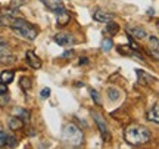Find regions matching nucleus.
I'll list each match as a JSON object with an SVG mask.
<instances>
[{
    "label": "nucleus",
    "mask_w": 159,
    "mask_h": 149,
    "mask_svg": "<svg viewBox=\"0 0 159 149\" xmlns=\"http://www.w3.org/2000/svg\"><path fill=\"white\" fill-rule=\"evenodd\" d=\"M125 142L131 146H142L146 145L152 139V133L148 127L140 126V124H130L124 132Z\"/></svg>",
    "instance_id": "1"
},
{
    "label": "nucleus",
    "mask_w": 159,
    "mask_h": 149,
    "mask_svg": "<svg viewBox=\"0 0 159 149\" xmlns=\"http://www.w3.org/2000/svg\"><path fill=\"white\" fill-rule=\"evenodd\" d=\"M62 142L65 146H69V148L81 146L83 142H84L83 132L80 130L78 126H75L74 123H69V124L63 127L62 130Z\"/></svg>",
    "instance_id": "2"
},
{
    "label": "nucleus",
    "mask_w": 159,
    "mask_h": 149,
    "mask_svg": "<svg viewBox=\"0 0 159 149\" xmlns=\"http://www.w3.org/2000/svg\"><path fill=\"white\" fill-rule=\"evenodd\" d=\"M15 33H16L19 37H22L28 41H34L35 37H37V30L25 19H21V18H13V21L9 25Z\"/></svg>",
    "instance_id": "3"
},
{
    "label": "nucleus",
    "mask_w": 159,
    "mask_h": 149,
    "mask_svg": "<svg viewBox=\"0 0 159 149\" xmlns=\"http://www.w3.org/2000/svg\"><path fill=\"white\" fill-rule=\"evenodd\" d=\"M91 117H93V120H94V123H96V126L99 127V132H100V134H102V137L105 139L106 142H109V140H111V133H109L108 124H106L105 118H103L100 114L94 112V111H91Z\"/></svg>",
    "instance_id": "4"
},
{
    "label": "nucleus",
    "mask_w": 159,
    "mask_h": 149,
    "mask_svg": "<svg viewBox=\"0 0 159 149\" xmlns=\"http://www.w3.org/2000/svg\"><path fill=\"white\" fill-rule=\"evenodd\" d=\"M15 62V56L11 53V47L5 40L0 39V63L11 65Z\"/></svg>",
    "instance_id": "5"
},
{
    "label": "nucleus",
    "mask_w": 159,
    "mask_h": 149,
    "mask_svg": "<svg viewBox=\"0 0 159 149\" xmlns=\"http://www.w3.org/2000/svg\"><path fill=\"white\" fill-rule=\"evenodd\" d=\"M53 40L56 41L59 46H72L75 43V39L72 34H69V33H56L55 34V37H53Z\"/></svg>",
    "instance_id": "6"
},
{
    "label": "nucleus",
    "mask_w": 159,
    "mask_h": 149,
    "mask_svg": "<svg viewBox=\"0 0 159 149\" xmlns=\"http://www.w3.org/2000/svg\"><path fill=\"white\" fill-rule=\"evenodd\" d=\"M16 137L13 134L0 130V148H13V146H16Z\"/></svg>",
    "instance_id": "7"
},
{
    "label": "nucleus",
    "mask_w": 159,
    "mask_h": 149,
    "mask_svg": "<svg viewBox=\"0 0 159 149\" xmlns=\"http://www.w3.org/2000/svg\"><path fill=\"white\" fill-rule=\"evenodd\" d=\"M136 74H137V77H139V84H142V86H150L152 83H156V81H158L156 77H152L149 72L143 71V69H136Z\"/></svg>",
    "instance_id": "8"
},
{
    "label": "nucleus",
    "mask_w": 159,
    "mask_h": 149,
    "mask_svg": "<svg viewBox=\"0 0 159 149\" xmlns=\"http://www.w3.org/2000/svg\"><path fill=\"white\" fill-rule=\"evenodd\" d=\"M41 3H43L47 9H50L52 12H55L56 15L65 11V6H63L62 0H41Z\"/></svg>",
    "instance_id": "9"
},
{
    "label": "nucleus",
    "mask_w": 159,
    "mask_h": 149,
    "mask_svg": "<svg viewBox=\"0 0 159 149\" xmlns=\"http://www.w3.org/2000/svg\"><path fill=\"white\" fill-rule=\"evenodd\" d=\"M114 18H115L114 13L106 12V11H100V9H97L96 12H93V19L97 21V22H108V21H112Z\"/></svg>",
    "instance_id": "10"
},
{
    "label": "nucleus",
    "mask_w": 159,
    "mask_h": 149,
    "mask_svg": "<svg viewBox=\"0 0 159 149\" xmlns=\"http://www.w3.org/2000/svg\"><path fill=\"white\" fill-rule=\"evenodd\" d=\"M127 33L131 35V37H136L137 40H143L146 39V31L140 27H136V25H127Z\"/></svg>",
    "instance_id": "11"
},
{
    "label": "nucleus",
    "mask_w": 159,
    "mask_h": 149,
    "mask_svg": "<svg viewBox=\"0 0 159 149\" xmlns=\"http://www.w3.org/2000/svg\"><path fill=\"white\" fill-rule=\"evenodd\" d=\"M27 62L30 63V67L34 69H40L41 68V59H40L37 55H35L33 50L27 52Z\"/></svg>",
    "instance_id": "12"
},
{
    "label": "nucleus",
    "mask_w": 159,
    "mask_h": 149,
    "mask_svg": "<svg viewBox=\"0 0 159 149\" xmlns=\"http://www.w3.org/2000/svg\"><path fill=\"white\" fill-rule=\"evenodd\" d=\"M13 78H15V71H11V69H6L0 74V81L5 84H11Z\"/></svg>",
    "instance_id": "13"
},
{
    "label": "nucleus",
    "mask_w": 159,
    "mask_h": 149,
    "mask_svg": "<svg viewBox=\"0 0 159 149\" xmlns=\"http://www.w3.org/2000/svg\"><path fill=\"white\" fill-rule=\"evenodd\" d=\"M146 117H148L149 121H153L155 124H158V123H159V108H158V103H155L153 108L149 111Z\"/></svg>",
    "instance_id": "14"
},
{
    "label": "nucleus",
    "mask_w": 159,
    "mask_h": 149,
    "mask_svg": "<svg viewBox=\"0 0 159 149\" xmlns=\"http://www.w3.org/2000/svg\"><path fill=\"white\" fill-rule=\"evenodd\" d=\"M149 41H150V53H153V58L155 59H158L159 56V43H158V37H155V35H152L150 39H149Z\"/></svg>",
    "instance_id": "15"
},
{
    "label": "nucleus",
    "mask_w": 159,
    "mask_h": 149,
    "mask_svg": "<svg viewBox=\"0 0 159 149\" xmlns=\"http://www.w3.org/2000/svg\"><path fill=\"white\" fill-rule=\"evenodd\" d=\"M69 19H71V16H69V13L66 9L63 12H61V13H57V25H59V27H65V25L69 22Z\"/></svg>",
    "instance_id": "16"
},
{
    "label": "nucleus",
    "mask_w": 159,
    "mask_h": 149,
    "mask_svg": "<svg viewBox=\"0 0 159 149\" xmlns=\"http://www.w3.org/2000/svg\"><path fill=\"white\" fill-rule=\"evenodd\" d=\"M118 30H119V25L116 22H114V19L106 22V28H105V33H106V34L115 35L116 33H118Z\"/></svg>",
    "instance_id": "17"
},
{
    "label": "nucleus",
    "mask_w": 159,
    "mask_h": 149,
    "mask_svg": "<svg viewBox=\"0 0 159 149\" xmlns=\"http://www.w3.org/2000/svg\"><path fill=\"white\" fill-rule=\"evenodd\" d=\"M9 127H11V130H19L24 127V121L19 117H12L9 120Z\"/></svg>",
    "instance_id": "18"
},
{
    "label": "nucleus",
    "mask_w": 159,
    "mask_h": 149,
    "mask_svg": "<svg viewBox=\"0 0 159 149\" xmlns=\"http://www.w3.org/2000/svg\"><path fill=\"white\" fill-rule=\"evenodd\" d=\"M108 98L115 102V100H118V99L121 98V92H119L116 87H109L108 89Z\"/></svg>",
    "instance_id": "19"
},
{
    "label": "nucleus",
    "mask_w": 159,
    "mask_h": 149,
    "mask_svg": "<svg viewBox=\"0 0 159 149\" xmlns=\"http://www.w3.org/2000/svg\"><path fill=\"white\" fill-rule=\"evenodd\" d=\"M18 114V117L21 118V120H24V123H28L30 118H31V115H30V112L27 111V109L24 108H16V111H15Z\"/></svg>",
    "instance_id": "20"
},
{
    "label": "nucleus",
    "mask_w": 159,
    "mask_h": 149,
    "mask_svg": "<svg viewBox=\"0 0 159 149\" xmlns=\"http://www.w3.org/2000/svg\"><path fill=\"white\" fill-rule=\"evenodd\" d=\"M19 84H21V87H22L24 90H30L31 89V78L30 77H27V75H22L21 78H19Z\"/></svg>",
    "instance_id": "21"
},
{
    "label": "nucleus",
    "mask_w": 159,
    "mask_h": 149,
    "mask_svg": "<svg viewBox=\"0 0 159 149\" xmlns=\"http://www.w3.org/2000/svg\"><path fill=\"white\" fill-rule=\"evenodd\" d=\"M12 21H13V16L7 15V13H5V15L0 16V25H2V27H9Z\"/></svg>",
    "instance_id": "22"
},
{
    "label": "nucleus",
    "mask_w": 159,
    "mask_h": 149,
    "mask_svg": "<svg viewBox=\"0 0 159 149\" xmlns=\"http://www.w3.org/2000/svg\"><path fill=\"white\" fill-rule=\"evenodd\" d=\"M112 47H114V41L111 40V39H103V41H102V50L103 52H109Z\"/></svg>",
    "instance_id": "23"
},
{
    "label": "nucleus",
    "mask_w": 159,
    "mask_h": 149,
    "mask_svg": "<svg viewBox=\"0 0 159 149\" xmlns=\"http://www.w3.org/2000/svg\"><path fill=\"white\" fill-rule=\"evenodd\" d=\"M9 100H11V95H9V92L0 95V106H6V105L9 103Z\"/></svg>",
    "instance_id": "24"
},
{
    "label": "nucleus",
    "mask_w": 159,
    "mask_h": 149,
    "mask_svg": "<svg viewBox=\"0 0 159 149\" xmlns=\"http://www.w3.org/2000/svg\"><path fill=\"white\" fill-rule=\"evenodd\" d=\"M40 96H41L43 99H47L49 96H50V89H49V87L43 89V90H41V93H40Z\"/></svg>",
    "instance_id": "25"
},
{
    "label": "nucleus",
    "mask_w": 159,
    "mask_h": 149,
    "mask_svg": "<svg viewBox=\"0 0 159 149\" xmlns=\"http://www.w3.org/2000/svg\"><path fill=\"white\" fill-rule=\"evenodd\" d=\"M27 3V0H13L11 3L12 7H18V6H21V5H25Z\"/></svg>",
    "instance_id": "26"
},
{
    "label": "nucleus",
    "mask_w": 159,
    "mask_h": 149,
    "mask_svg": "<svg viewBox=\"0 0 159 149\" xmlns=\"http://www.w3.org/2000/svg\"><path fill=\"white\" fill-rule=\"evenodd\" d=\"M91 98L94 99V102L96 103H100V99H99V95H97L96 90H91Z\"/></svg>",
    "instance_id": "27"
},
{
    "label": "nucleus",
    "mask_w": 159,
    "mask_h": 149,
    "mask_svg": "<svg viewBox=\"0 0 159 149\" xmlns=\"http://www.w3.org/2000/svg\"><path fill=\"white\" fill-rule=\"evenodd\" d=\"M7 92V84L5 83H0V95H3V93Z\"/></svg>",
    "instance_id": "28"
},
{
    "label": "nucleus",
    "mask_w": 159,
    "mask_h": 149,
    "mask_svg": "<svg viewBox=\"0 0 159 149\" xmlns=\"http://www.w3.org/2000/svg\"><path fill=\"white\" fill-rule=\"evenodd\" d=\"M78 63L80 65H85V63H89V58H80Z\"/></svg>",
    "instance_id": "29"
},
{
    "label": "nucleus",
    "mask_w": 159,
    "mask_h": 149,
    "mask_svg": "<svg viewBox=\"0 0 159 149\" xmlns=\"http://www.w3.org/2000/svg\"><path fill=\"white\" fill-rule=\"evenodd\" d=\"M71 55H72V50H66V52H65V53H63V55H62V58H66V56H71Z\"/></svg>",
    "instance_id": "30"
}]
</instances>
